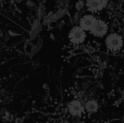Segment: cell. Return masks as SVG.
Here are the masks:
<instances>
[{
	"label": "cell",
	"mask_w": 124,
	"mask_h": 123,
	"mask_svg": "<svg viewBox=\"0 0 124 123\" xmlns=\"http://www.w3.org/2000/svg\"><path fill=\"white\" fill-rule=\"evenodd\" d=\"M97 21V18L90 14H85L83 16L79 21V26L85 31H89L94 25Z\"/></svg>",
	"instance_id": "cell-6"
},
{
	"label": "cell",
	"mask_w": 124,
	"mask_h": 123,
	"mask_svg": "<svg viewBox=\"0 0 124 123\" xmlns=\"http://www.w3.org/2000/svg\"><path fill=\"white\" fill-rule=\"evenodd\" d=\"M68 110L70 115L75 117H80L85 113L84 106L79 100H73L71 101L68 107Z\"/></svg>",
	"instance_id": "cell-5"
},
{
	"label": "cell",
	"mask_w": 124,
	"mask_h": 123,
	"mask_svg": "<svg viewBox=\"0 0 124 123\" xmlns=\"http://www.w3.org/2000/svg\"><path fill=\"white\" fill-rule=\"evenodd\" d=\"M1 115L2 116H4V117H6L9 116V112H8V111H7V109H1Z\"/></svg>",
	"instance_id": "cell-11"
},
{
	"label": "cell",
	"mask_w": 124,
	"mask_h": 123,
	"mask_svg": "<svg viewBox=\"0 0 124 123\" xmlns=\"http://www.w3.org/2000/svg\"><path fill=\"white\" fill-rule=\"evenodd\" d=\"M84 109H85V111H86L89 113H94L99 109L98 102L96 100H94V99L89 100L85 103Z\"/></svg>",
	"instance_id": "cell-7"
},
{
	"label": "cell",
	"mask_w": 124,
	"mask_h": 123,
	"mask_svg": "<svg viewBox=\"0 0 124 123\" xmlns=\"http://www.w3.org/2000/svg\"><path fill=\"white\" fill-rule=\"evenodd\" d=\"M85 6V3L84 1L82 0H80L78 1L76 4V8L78 11H81V9H83V8Z\"/></svg>",
	"instance_id": "cell-10"
},
{
	"label": "cell",
	"mask_w": 124,
	"mask_h": 123,
	"mask_svg": "<svg viewBox=\"0 0 124 123\" xmlns=\"http://www.w3.org/2000/svg\"><path fill=\"white\" fill-rule=\"evenodd\" d=\"M108 7L109 9H113L116 7V3L113 2V1H110V2H108Z\"/></svg>",
	"instance_id": "cell-12"
},
{
	"label": "cell",
	"mask_w": 124,
	"mask_h": 123,
	"mask_svg": "<svg viewBox=\"0 0 124 123\" xmlns=\"http://www.w3.org/2000/svg\"><path fill=\"white\" fill-rule=\"evenodd\" d=\"M90 33L98 38H103L108 32V24L101 19H97L93 28L89 30Z\"/></svg>",
	"instance_id": "cell-3"
},
{
	"label": "cell",
	"mask_w": 124,
	"mask_h": 123,
	"mask_svg": "<svg viewBox=\"0 0 124 123\" xmlns=\"http://www.w3.org/2000/svg\"><path fill=\"white\" fill-rule=\"evenodd\" d=\"M86 37V34L85 33V30H84L80 26L78 25L74 26L70 30L68 34V38L70 39V41L75 45L83 43L85 41Z\"/></svg>",
	"instance_id": "cell-2"
},
{
	"label": "cell",
	"mask_w": 124,
	"mask_h": 123,
	"mask_svg": "<svg viewBox=\"0 0 124 123\" xmlns=\"http://www.w3.org/2000/svg\"><path fill=\"white\" fill-rule=\"evenodd\" d=\"M81 15H82V12L81 11H78L77 12H76V14H74V17H73V19L74 24L77 25L79 23V21L81 18Z\"/></svg>",
	"instance_id": "cell-8"
},
{
	"label": "cell",
	"mask_w": 124,
	"mask_h": 123,
	"mask_svg": "<svg viewBox=\"0 0 124 123\" xmlns=\"http://www.w3.org/2000/svg\"><path fill=\"white\" fill-rule=\"evenodd\" d=\"M108 2V0H87L85 5L88 12L97 13L107 7Z\"/></svg>",
	"instance_id": "cell-4"
},
{
	"label": "cell",
	"mask_w": 124,
	"mask_h": 123,
	"mask_svg": "<svg viewBox=\"0 0 124 123\" xmlns=\"http://www.w3.org/2000/svg\"><path fill=\"white\" fill-rule=\"evenodd\" d=\"M27 6H28V7H30V8H32V7H33L36 6V4H35L34 2L31 1H28L27 2Z\"/></svg>",
	"instance_id": "cell-13"
},
{
	"label": "cell",
	"mask_w": 124,
	"mask_h": 123,
	"mask_svg": "<svg viewBox=\"0 0 124 123\" xmlns=\"http://www.w3.org/2000/svg\"><path fill=\"white\" fill-rule=\"evenodd\" d=\"M1 102H2V101H1V97H0V104H1Z\"/></svg>",
	"instance_id": "cell-14"
},
{
	"label": "cell",
	"mask_w": 124,
	"mask_h": 123,
	"mask_svg": "<svg viewBox=\"0 0 124 123\" xmlns=\"http://www.w3.org/2000/svg\"><path fill=\"white\" fill-rule=\"evenodd\" d=\"M65 14V10L64 9H62V8L59 9L54 13V15H55V17H57V20L60 19V18H61V17H62Z\"/></svg>",
	"instance_id": "cell-9"
},
{
	"label": "cell",
	"mask_w": 124,
	"mask_h": 123,
	"mask_svg": "<svg viewBox=\"0 0 124 123\" xmlns=\"http://www.w3.org/2000/svg\"><path fill=\"white\" fill-rule=\"evenodd\" d=\"M105 45L107 49L111 52H117L120 51L124 46L123 38L116 33H112L106 37Z\"/></svg>",
	"instance_id": "cell-1"
}]
</instances>
